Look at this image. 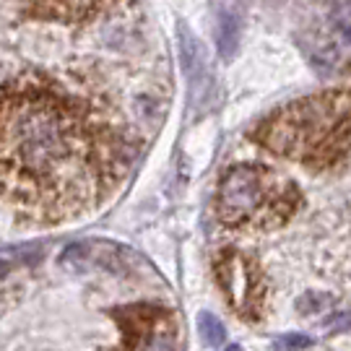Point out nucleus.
<instances>
[{
  "mask_svg": "<svg viewBox=\"0 0 351 351\" xmlns=\"http://www.w3.org/2000/svg\"><path fill=\"white\" fill-rule=\"evenodd\" d=\"M128 162L78 99L37 81L0 88V195L42 219L81 213Z\"/></svg>",
  "mask_w": 351,
  "mask_h": 351,
  "instance_id": "1",
  "label": "nucleus"
},
{
  "mask_svg": "<svg viewBox=\"0 0 351 351\" xmlns=\"http://www.w3.org/2000/svg\"><path fill=\"white\" fill-rule=\"evenodd\" d=\"M255 138L315 169L336 164L351 149V88L291 101L258 125Z\"/></svg>",
  "mask_w": 351,
  "mask_h": 351,
  "instance_id": "2",
  "label": "nucleus"
},
{
  "mask_svg": "<svg viewBox=\"0 0 351 351\" xmlns=\"http://www.w3.org/2000/svg\"><path fill=\"white\" fill-rule=\"evenodd\" d=\"M300 190L263 164H234L219 185V216L237 229H271L294 216Z\"/></svg>",
  "mask_w": 351,
  "mask_h": 351,
  "instance_id": "3",
  "label": "nucleus"
},
{
  "mask_svg": "<svg viewBox=\"0 0 351 351\" xmlns=\"http://www.w3.org/2000/svg\"><path fill=\"white\" fill-rule=\"evenodd\" d=\"M123 323V351H177V328L164 307L138 304L114 313Z\"/></svg>",
  "mask_w": 351,
  "mask_h": 351,
  "instance_id": "4",
  "label": "nucleus"
},
{
  "mask_svg": "<svg viewBox=\"0 0 351 351\" xmlns=\"http://www.w3.org/2000/svg\"><path fill=\"white\" fill-rule=\"evenodd\" d=\"M216 276L224 289L229 302L234 304V310L245 317H258L261 304H263V284L258 276V268L252 265L250 258H245L242 252L229 250L219 258L216 263Z\"/></svg>",
  "mask_w": 351,
  "mask_h": 351,
  "instance_id": "5",
  "label": "nucleus"
},
{
  "mask_svg": "<svg viewBox=\"0 0 351 351\" xmlns=\"http://www.w3.org/2000/svg\"><path fill=\"white\" fill-rule=\"evenodd\" d=\"M216 8V45L221 58H232L239 42V13L234 5H213Z\"/></svg>",
  "mask_w": 351,
  "mask_h": 351,
  "instance_id": "6",
  "label": "nucleus"
},
{
  "mask_svg": "<svg viewBox=\"0 0 351 351\" xmlns=\"http://www.w3.org/2000/svg\"><path fill=\"white\" fill-rule=\"evenodd\" d=\"M99 3H34L29 11H39L45 19H60V21H73V19H86L91 11H101Z\"/></svg>",
  "mask_w": 351,
  "mask_h": 351,
  "instance_id": "7",
  "label": "nucleus"
},
{
  "mask_svg": "<svg viewBox=\"0 0 351 351\" xmlns=\"http://www.w3.org/2000/svg\"><path fill=\"white\" fill-rule=\"evenodd\" d=\"M198 333H201V341L206 346H221L226 339V330L221 326V320L211 313H201L198 315Z\"/></svg>",
  "mask_w": 351,
  "mask_h": 351,
  "instance_id": "8",
  "label": "nucleus"
},
{
  "mask_svg": "<svg viewBox=\"0 0 351 351\" xmlns=\"http://www.w3.org/2000/svg\"><path fill=\"white\" fill-rule=\"evenodd\" d=\"M274 346H276V351H297L313 346V339H307L302 333H289V336H281V339L274 341Z\"/></svg>",
  "mask_w": 351,
  "mask_h": 351,
  "instance_id": "9",
  "label": "nucleus"
},
{
  "mask_svg": "<svg viewBox=\"0 0 351 351\" xmlns=\"http://www.w3.org/2000/svg\"><path fill=\"white\" fill-rule=\"evenodd\" d=\"M13 268V263L11 261H0V278L5 276V274H8V271H11Z\"/></svg>",
  "mask_w": 351,
  "mask_h": 351,
  "instance_id": "10",
  "label": "nucleus"
},
{
  "mask_svg": "<svg viewBox=\"0 0 351 351\" xmlns=\"http://www.w3.org/2000/svg\"><path fill=\"white\" fill-rule=\"evenodd\" d=\"M341 34H343V39H346V42L351 45V24L346 26V29H341Z\"/></svg>",
  "mask_w": 351,
  "mask_h": 351,
  "instance_id": "11",
  "label": "nucleus"
},
{
  "mask_svg": "<svg viewBox=\"0 0 351 351\" xmlns=\"http://www.w3.org/2000/svg\"><path fill=\"white\" fill-rule=\"evenodd\" d=\"M226 351H242V349H239L237 343H232V346H229V349H226Z\"/></svg>",
  "mask_w": 351,
  "mask_h": 351,
  "instance_id": "12",
  "label": "nucleus"
}]
</instances>
